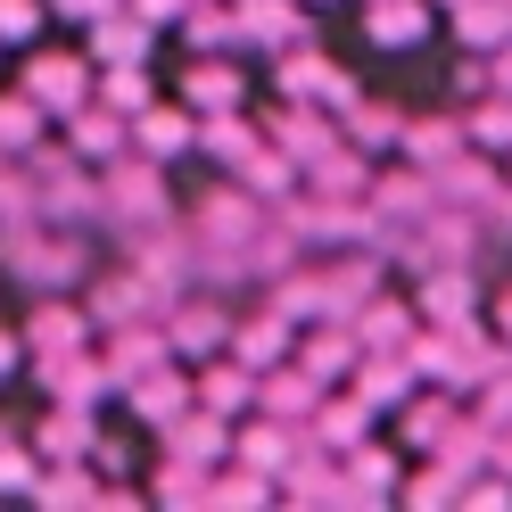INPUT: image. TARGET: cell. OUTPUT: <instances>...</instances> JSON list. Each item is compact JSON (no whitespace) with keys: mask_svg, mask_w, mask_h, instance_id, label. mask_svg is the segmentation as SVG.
<instances>
[{"mask_svg":"<svg viewBox=\"0 0 512 512\" xmlns=\"http://www.w3.org/2000/svg\"><path fill=\"white\" fill-rule=\"evenodd\" d=\"M190 405V389H182V380L174 372H157L149 380V389H133V413H149V422H174V413Z\"/></svg>","mask_w":512,"mask_h":512,"instance_id":"6da1fadb","label":"cell"},{"mask_svg":"<svg viewBox=\"0 0 512 512\" xmlns=\"http://www.w3.org/2000/svg\"><path fill=\"white\" fill-rule=\"evenodd\" d=\"M34 91H50V100H83V67H67V58H42V67H34Z\"/></svg>","mask_w":512,"mask_h":512,"instance_id":"7a4b0ae2","label":"cell"},{"mask_svg":"<svg viewBox=\"0 0 512 512\" xmlns=\"http://www.w3.org/2000/svg\"><path fill=\"white\" fill-rule=\"evenodd\" d=\"M199 397H215V405H248V372H240V364L207 372V380H199Z\"/></svg>","mask_w":512,"mask_h":512,"instance_id":"3957f363","label":"cell"},{"mask_svg":"<svg viewBox=\"0 0 512 512\" xmlns=\"http://www.w3.org/2000/svg\"><path fill=\"white\" fill-rule=\"evenodd\" d=\"M174 455H199V463H215L223 455V422H182V446Z\"/></svg>","mask_w":512,"mask_h":512,"instance_id":"277c9868","label":"cell"},{"mask_svg":"<svg viewBox=\"0 0 512 512\" xmlns=\"http://www.w3.org/2000/svg\"><path fill=\"white\" fill-rule=\"evenodd\" d=\"M83 347V323H67V306H42V323H34V347Z\"/></svg>","mask_w":512,"mask_h":512,"instance_id":"5b68a950","label":"cell"},{"mask_svg":"<svg viewBox=\"0 0 512 512\" xmlns=\"http://www.w3.org/2000/svg\"><path fill=\"white\" fill-rule=\"evenodd\" d=\"M116 141H124V124H116L108 108H91V116H83V149H91V157H108Z\"/></svg>","mask_w":512,"mask_h":512,"instance_id":"8992f818","label":"cell"},{"mask_svg":"<svg viewBox=\"0 0 512 512\" xmlns=\"http://www.w3.org/2000/svg\"><path fill=\"white\" fill-rule=\"evenodd\" d=\"M223 331H232V323H223V306H207V323H174V339L190 347V356H199V347H215Z\"/></svg>","mask_w":512,"mask_h":512,"instance_id":"52a82bcc","label":"cell"},{"mask_svg":"<svg viewBox=\"0 0 512 512\" xmlns=\"http://www.w3.org/2000/svg\"><path fill=\"white\" fill-rule=\"evenodd\" d=\"M190 133H182V108H157L149 116V149H182Z\"/></svg>","mask_w":512,"mask_h":512,"instance_id":"ba28073f","label":"cell"},{"mask_svg":"<svg viewBox=\"0 0 512 512\" xmlns=\"http://www.w3.org/2000/svg\"><path fill=\"white\" fill-rule=\"evenodd\" d=\"M232 91H240V83H232V75H223V67H215V75H207V67H199V75H190V100H199V108H207V100H232Z\"/></svg>","mask_w":512,"mask_h":512,"instance_id":"9c48e42d","label":"cell"},{"mask_svg":"<svg viewBox=\"0 0 512 512\" xmlns=\"http://www.w3.org/2000/svg\"><path fill=\"white\" fill-rule=\"evenodd\" d=\"M0 141H34V108H25V100H17V108L0 100Z\"/></svg>","mask_w":512,"mask_h":512,"instance_id":"30bf717a","label":"cell"},{"mask_svg":"<svg viewBox=\"0 0 512 512\" xmlns=\"http://www.w3.org/2000/svg\"><path fill=\"white\" fill-rule=\"evenodd\" d=\"M281 446H290L281 430H248V446H240V455H248V463H281Z\"/></svg>","mask_w":512,"mask_h":512,"instance_id":"8fae6325","label":"cell"},{"mask_svg":"<svg viewBox=\"0 0 512 512\" xmlns=\"http://www.w3.org/2000/svg\"><path fill=\"white\" fill-rule=\"evenodd\" d=\"M372 25H380V34H422V9H413V0H405V9H380Z\"/></svg>","mask_w":512,"mask_h":512,"instance_id":"7c38bea8","label":"cell"},{"mask_svg":"<svg viewBox=\"0 0 512 512\" xmlns=\"http://www.w3.org/2000/svg\"><path fill=\"white\" fill-rule=\"evenodd\" d=\"M0 34H34V0H0Z\"/></svg>","mask_w":512,"mask_h":512,"instance_id":"4fadbf2b","label":"cell"},{"mask_svg":"<svg viewBox=\"0 0 512 512\" xmlns=\"http://www.w3.org/2000/svg\"><path fill=\"white\" fill-rule=\"evenodd\" d=\"M265 397H281V405H314V380H306V372H281V389H265Z\"/></svg>","mask_w":512,"mask_h":512,"instance_id":"5bb4252c","label":"cell"},{"mask_svg":"<svg viewBox=\"0 0 512 512\" xmlns=\"http://www.w3.org/2000/svg\"><path fill=\"white\" fill-rule=\"evenodd\" d=\"M479 133H488L496 149H512V100H496V108H488V124H479Z\"/></svg>","mask_w":512,"mask_h":512,"instance_id":"9a60e30c","label":"cell"},{"mask_svg":"<svg viewBox=\"0 0 512 512\" xmlns=\"http://www.w3.org/2000/svg\"><path fill=\"white\" fill-rule=\"evenodd\" d=\"M496 83H504V91H512V58H496Z\"/></svg>","mask_w":512,"mask_h":512,"instance_id":"2e32d148","label":"cell"},{"mask_svg":"<svg viewBox=\"0 0 512 512\" xmlns=\"http://www.w3.org/2000/svg\"><path fill=\"white\" fill-rule=\"evenodd\" d=\"M504 331H512V298H504Z\"/></svg>","mask_w":512,"mask_h":512,"instance_id":"e0dca14e","label":"cell"},{"mask_svg":"<svg viewBox=\"0 0 512 512\" xmlns=\"http://www.w3.org/2000/svg\"><path fill=\"white\" fill-rule=\"evenodd\" d=\"M0 356H17V347H9V339H0Z\"/></svg>","mask_w":512,"mask_h":512,"instance_id":"ac0fdd59","label":"cell"}]
</instances>
